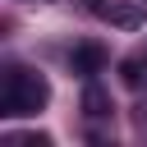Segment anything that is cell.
<instances>
[{
    "instance_id": "2",
    "label": "cell",
    "mask_w": 147,
    "mask_h": 147,
    "mask_svg": "<svg viewBox=\"0 0 147 147\" xmlns=\"http://www.w3.org/2000/svg\"><path fill=\"white\" fill-rule=\"evenodd\" d=\"M69 64H74V74L92 78V74H101V64H106V51L87 41V46H78V51H74V60H69Z\"/></svg>"
},
{
    "instance_id": "3",
    "label": "cell",
    "mask_w": 147,
    "mask_h": 147,
    "mask_svg": "<svg viewBox=\"0 0 147 147\" xmlns=\"http://www.w3.org/2000/svg\"><path fill=\"white\" fill-rule=\"evenodd\" d=\"M83 115H87V119H106V115H110V96H106L101 83H87V87H83Z\"/></svg>"
},
{
    "instance_id": "1",
    "label": "cell",
    "mask_w": 147,
    "mask_h": 147,
    "mask_svg": "<svg viewBox=\"0 0 147 147\" xmlns=\"http://www.w3.org/2000/svg\"><path fill=\"white\" fill-rule=\"evenodd\" d=\"M51 101V87L41 74H28V69H5V87H0V115L18 119V115H37L41 106Z\"/></svg>"
},
{
    "instance_id": "4",
    "label": "cell",
    "mask_w": 147,
    "mask_h": 147,
    "mask_svg": "<svg viewBox=\"0 0 147 147\" xmlns=\"http://www.w3.org/2000/svg\"><path fill=\"white\" fill-rule=\"evenodd\" d=\"M101 14H106L115 28H138V23H142V9H138V5H101Z\"/></svg>"
},
{
    "instance_id": "5",
    "label": "cell",
    "mask_w": 147,
    "mask_h": 147,
    "mask_svg": "<svg viewBox=\"0 0 147 147\" xmlns=\"http://www.w3.org/2000/svg\"><path fill=\"white\" fill-rule=\"evenodd\" d=\"M96 9H101V0H96Z\"/></svg>"
}]
</instances>
